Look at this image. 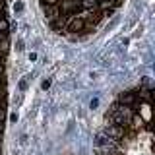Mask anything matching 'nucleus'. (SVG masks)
I'll return each mask as SVG.
<instances>
[{
    "mask_svg": "<svg viewBox=\"0 0 155 155\" xmlns=\"http://www.w3.org/2000/svg\"><path fill=\"white\" fill-rule=\"evenodd\" d=\"M4 95H6V89H4V85H0V99H2Z\"/></svg>",
    "mask_w": 155,
    "mask_h": 155,
    "instance_id": "aec40b11",
    "label": "nucleus"
},
{
    "mask_svg": "<svg viewBox=\"0 0 155 155\" xmlns=\"http://www.w3.org/2000/svg\"><path fill=\"white\" fill-rule=\"evenodd\" d=\"M103 132L109 136V138H113V140H116V142H118V140L124 136V128H120V126H116V124H107Z\"/></svg>",
    "mask_w": 155,
    "mask_h": 155,
    "instance_id": "7ed1b4c3",
    "label": "nucleus"
},
{
    "mask_svg": "<svg viewBox=\"0 0 155 155\" xmlns=\"http://www.w3.org/2000/svg\"><path fill=\"white\" fill-rule=\"evenodd\" d=\"M48 87H51V80H43V84H41V89H43V91H47Z\"/></svg>",
    "mask_w": 155,
    "mask_h": 155,
    "instance_id": "ddd939ff",
    "label": "nucleus"
},
{
    "mask_svg": "<svg viewBox=\"0 0 155 155\" xmlns=\"http://www.w3.org/2000/svg\"><path fill=\"white\" fill-rule=\"evenodd\" d=\"M10 122H14V124L18 122V113H12V114H10Z\"/></svg>",
    "mask_w": 155,
    "mask_h": 155,
    "instance_id": "4468645a",
    "label": "nucleus"
},
{
    "mask_svg": "<svg viewBox=\"0 0 155 155\" xmlns=\"http://www.w3.org/2000/svg\"><path fill=\"white\" fill-rule=\"evenodd\" d=\"M97 155H99V153H97Z\"/></svg>",
    "mask_w": 155,
    "mask_h": 155,
    "instance_id": "5701e85b",
    "label": "nucleus"
},
{
    "mask_svg": "<svg viewBox=\"0 0 155 155\" xmlns=\"http://www.w3.org/2000/svg\"><path fill=\"white\" fill-rule=\"evenodd\" d=\"M58 8H60V14L72 16V14H76L78 8H80V0H62V4Z\"/></svg>",
    "mask_w": 155,
    "mask_h": 155,
    "instance_id": "f03ea898",
    "label": "nucleus"
},
{
    "mask_svg": "<svg viewBox=\"0 0 155 155\" xmlns=\"http://www.w3.org/2000/svg\"><path fill=\"white\" fill-rule=\"evenodd\" d=\"M23 45H25V43H23V39H19V41H18V47H16V48H18L19 52L23 51Z\"/></svg>",
    "mask_w": 155,
    "mask_h": 155,
    "instance_id": "2eb2a0df",
    "label": "nucleus"
},
{
    "mask_svg": "<svg viewBox=\"0 0 155 155\" xmlns=\"http://www.w3.org/2000/svg\"><path fill=\"white\" fill-rule=\"evenodd\" d=\"M29 80H31V76H25V78H21V80H19V89L21 91H27V87H29Z\"/></svg>",
    "mask_w": 155,
    "mask_h": 155,
    "instance_id": "1a4fd4ad",
    "label": "nucleus"
},
{
    "mask_svg": "<svg viewBox=\"0 0 155 155\" xmlns=\"http://www.w3.org/2000/svg\"><path fill=\"white\" fill-rule=\"evenodd\" d=\"M140 114H142L143 122H147V120L151 118V107H149V103H142V107H140Z\"/></svg>",
    "mask_w": 155,
    "mask_h": 155,
    "instance_id": "39448f33",
    "label": "nucleus"
},
{
    "mask_svg": "<svg viewBox=\"0 0 155 155\" xmlns=\"http://www.w3.org/2000/svg\"><path fill=\"white\" fill-rule=\"evenodd\" d=\"M43 10H45V16H47V19H48L51 23L54 21L58 16H62V14H60V8H58V4H54V6H43Z\"/></svg>",
    "mask_w": 155,
    "mask_h": 155,
    "instance_id": "20e7f679",
    "label": "nucleus"
},
{
    "mask_svg": "<svg viewBox=\"0 0 155 155\" xmlns=\"http://www.w3.org/2000/svg\"><path fill=\"white\" fill-rule=\"evenodd\" d=\"M19 145H27V136H25V134L19 138Z\"/></svg>",
    "mask_w": 155,
    "mask_h": 155,
    "instance_id": "dca6fc26",
    "label": "nucleus"
},
{
    "mask_svg": "<svg viewBox=\"0 0 155 155\" xmlns=\"http://www.w3.org/2000/svg\"><path fill=\"white\" fill-rule=\"evenodd\" d=\"M2 132H4V124L0 122V134H2Z\"/></svg>",
    "mask_w": 155,
    "mask_h": 155,
    "instance_id": "412c9836",
    "label": "nucleus"
},
{
    "mask_svg": "<svg viewBox=\"0 0 155 155\" xmlns=\"http://www.w3.org/2000/svg\"><path fill=\"white\" fill-rule=\"evenodd\" d=\"M120 105H126V107H132L134 105V101H136V95L134 93H122L120 95Z\"/></svg>",
    "mask_w": 155,
    "mask_h": 155,
    "instance_id": "423d86ee",
    "label": "nucleus"
},
{
    "mask_svg": "<svg viewBox=\"0 0 155 155\" xmlns=\"http://www.w3.org/2000/svg\"><path fill=\"white\" fill-rule=\"evenodd\" d=\"M0 143H2V134H0Z\"/></svg>",
    "mask_w": 155,
    "mask_h": 155,
    "instance_id": "4be33fe9",
    "label": "nucleus"
},
{
    "mask_svg": "<svg viewBox=\"0 0 155 155\" xmlns=\"http://www.w3.org/2000/svg\"><path fill=\"white\" fill-rule=\"evenodd\" d=\"M99 0H80V6H84L85 10H97Z\"/></svg>",
    "mask_w": 155,
    "mask_h": 155,
    "instance_id": "0eeeda50",
    "label": "nucleus"
},
{
    "mask_svg": "<svg viewBox=\"0 0 155 155\" xmlns=\"http://www.w3.org/2000/svg\"><path fill=\"white\" fill-rule=\"evenodd\" d=\"M43 2H47V6H54V4H58V0H43Z\"/></svg>",
    "mask_w": 155,
    "mask_h": 155,
    "instance_id": "f3484780",
    "label": "nucleus"
},
{
    "mask_svg": "<svg viewBox=\"0 0 155 155\" xmlns=\"http://www.w3.org/2000/svg\"><path fill=\"white\" fill-rule=\"evenodd\" d=\"M14 12H23V2H14Z\"/></svg>",
    "mask_w": 155,
    "mask_h": 155,
    "instance_id": "9b49d317",
    "label": "nucleus"
},
{
    "mask_svg": "<svg viewBox=\"0 0 155 155\" xmlns=\"http://www.w3.org/2000/svg\"><path fill=\"white\" fill-rule=\"evenodd\" d=\"M97 107H99V99L95 97V99H91V101H89V109H93V110H95Z\"/></svg>",
    "mask_w": 155,
    "mask_h": 155,
    "instance_id": "f8f14e48",
    "label": "nucleus"
},
{
    "mask_svg": "<svg viewBox=\"0 0 155 155\" xmlns=\"http://www.w3.org/2000/svg\"><path fill=\"white\" fill-rule=\"evenodd\" d=\"M29 60L35 62V60H37V52H29Z\"/></svg>",
    "mask_w": 155,
    "mask_h": 155,
    "instance_id": "a211bd4d",
    "label": "nucleus"
},
{
    "mask_svg": "<svg viewBox=\"0 0 155 155\" xmlns=\"http://www.w3.org/2000/svg\"><path fill=\"white\" fill-rule=\"evenodd\" d=\"M130 124H132V128H142L143 126V120L140 114H132V120H130Z\"/></svg>",
    "mask_w": 155,
    "mask_h": 155,
    "instance_id": "6e6552de",
    "label": "nucleus"
},
{
    "mask_svg": "<svg viewBox=\"0 0 155 155\" xmlns=\"http://www.w3.org/2000/svg\"><path fill=\"white\" fill-rule=\"evenodd\" d=\"M0 31H2V33L8 31V21H6V19H2V18H0Z\"/></svg>",
    "mask_w": 155,
    "mask_h": 155,
    "instance_id": "9d476101",
    "label": "nucleus"
},
{
    "mask_svg": "<svg viewBox=\"0 0 155 155\" xmlns=\"http://www.w3.org/2000/svg\"><path fill=\"white\" fill-rule=\"evenodd\" d=\"M4 114H6V110H4V107H0V122L4 120Z\"/></svg>",
    "mask_w": 155,
    "mask_h": 155,
    "instance_id": "6ab92c4d",
    "label": "nucleus"
},
{
    "mask_svg": "<svg viewBox=\"0 0 155 155\" xmlns=\"http://www.w3.org/2000/svg\"><path fill=\"white\" fill-rule=\"evenodd\" d=\"M132 110H130V107H126V105H114L113 109H110V113H109V120H110V124H116V126H120V128H126V126L130 124V120H132Z\"/></svg>",
    "mask_w": 155,
    "mask_h": 155,
    "instance_id": "f257e3e1",
    "label": "nucleus"
}]
</instances>
